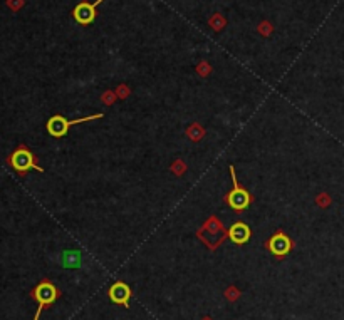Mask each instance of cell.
<instances>
[{
  "label": "cell",
  "instance_id": "obj_1",
  "mask_svg": "<svg viewBox=\"0 0 344 320\" xmlns=\"http://www.w3.org/2000/svg\"><path fill=\"white\" fill-rule=\"evenodd\" d=\"M101 117H102V112H97V114L86 116V117H79V119H66L64 116L56 114L47 121L46 127H47V132L52 137H62V136L67 134V131L71 129V126L81 124V122H87V121H96V119H101Z\"/></svg>",
  "mask_w": 344,
  "mask_h": 320
},
{
  "label": "cell",
  "instance_id": "obj_2",
  "mask_svg": "<svg viewBox=\"0 0 344 320\" xmlns=\"http://www.w3.org/2000/svg\"><path fill=\"white\" fill-rule=\"evenodd\" d=\"M9 163H11L12 168L21 175L27 173V171H31V170L44 173V168L36 163V156H34L26 146L17 147V149L11 154V157H9Z\"/></svg>",
  "mask_w": 344,
  "mask_h": 320
},
{
  "label": "cell",
  "instance_id": "obj_3",
  "mask_svg": "<svg viewBox=\"0 0 344 320\" xmlns=\"http://www.w3.org/2000/svg\"><path fill=\"white\" fill-rule=\"evenodd\" d=\"M32 297L36 298V300H37V303H39L37 312H36V317H34V320H39V317H41V313H42V310L46 308L47 305H52V303L57 300V297H59V290L56 288V285L51 283L49 280H42V282L39 283L36 288H34Z\"/></svg>",
  "mask_w": 344,
  "mask_h": 320
},
{
  "label": "cell",
  "instance_id": "obj_4",
  "mask_svg": "<svg viewBox=\"0 0 344 320\" xmlns=\"http://www.w3.org/2000/svg\"><path fill=\"white\" fill-rule=\"evenodd\" d=\"M228 171H230V176H232L234 190L227 195V203H228L230 208H234L235 211H242L245 208H249V205H250V201H252V198H250L249 191L239 185L237 175H235V168H234V166H230Z\"/></svg>",
  "mask_w": 344,
  "mask_h": 320
},
{
  "label": "cell",
  "instance_id": "obj_5",
  "mask_svg": "<svg viewBox=\"0 0 344 320\" xmlns=\"http://www.w3.org/2000/svg\"><path fill=\"white\" fill-rule=\"evenodd\" d=\"M267 248L269 252L275 255V257L282 258L286 257V255L292 250V242L291 238L284 233V231H277V233H274L272 236L269 238V243H267Z\"/></svg>",
  "mask_w": 344,
  "mask_h": 320
},
{
  "label": "cell",
  "instance_id": "obj_6",
  "mask_svg": "<svg viewBox=\"0 0 344 320\" xmlns=\"http://www.w3.org/2000/svg\"><path fill=\"white\" fill-rule=\"evenodd\" d=\"M101 2L102 0H96L94 4L82 2V4H79V6H76L74 11H72V17H74V21L77 24H81V26H91V24L96 21V9Z\"/></svg>",
  "mask_w": 344,
  "mask_h": 320
},
{
  "label": "cell",
  "instance_id": "obj_7",
  "mask_svg": "<svg viewBox=\"0 0 344 320\" xmlns=\"http://www.w3.org/2000/svg\"><path fill=\"white\" fill-rule=\"evenodd\" d=\"M109 300L116 305H123V307H130V298H131V288L130 285L125 282H114L107 290Z\"/></svg>",
  "mask_w": 344,
  "mask_h": 320
},
{
  "label": "cell",
  "instance_id": "obj_8",
  "mask_svg": "<svg viewBox=\"0 0 344 320\" xmlns=\"http://www.w3.org/2000/svg\"><path fill=\"white\" fill-rule=\"evenodd\" d=\"M252 236V231H250V226L244 221H237L230 226L228 230V238L230 242H234L235 245H245Z\"/></svg>",
  "mask_w": 344,
  "mask_h": 320
},
{
  "label": "cell",
  "instance_id": "obj_9",
  "mask_svg": "<svg viewBox=\"0 0 344 320\" xmlns=\"http://www.w3.org/2000/svg\"><path fill=\"white\" fill-rule=\"evenodd\" d=\"M61 262H62L64 268H72V270L79 268L81 262H82L81 252H79V250H66V252L62 253V257H61Z\"/></svg>",
  "mask_w": 344,
  "mask_h": 320
}]
</instances>
